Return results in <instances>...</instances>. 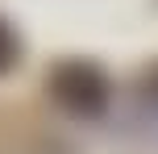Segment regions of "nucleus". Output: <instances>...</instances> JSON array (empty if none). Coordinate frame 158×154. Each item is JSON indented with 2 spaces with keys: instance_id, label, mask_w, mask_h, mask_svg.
I'll return each mask as SVG.
<instances>
[{
  "instance_id": "1",
  "label": "nucleus",
  "mask_w": 158,
  "mask_h": 154,
  "mask_svg": "<svg viewBox=\"0 0 158 154\" xmlns=\"http://www.w3.org/2000/svg\"><path fill=\"white\" fill-rule=\"evenodd\" d=\"M46 92L67 117H79V121H96L112 100L108 75L96 63H87V58H63V63H54L50 75H46Z\"/></svg>"
},
{
  "instance_id": "2",
  "label": "nucleus",
  "mask_w": 158,
  "mask_h": 154,
  "mask_svg": "<svg viewBox=\"0 0 158 154\" xmlns=\"http://www.w3.org/2000/svg\"><path fill=\"white\" fill-rule=\"evenodd\" d=\"M17 58H21V38H17V29L4 21V17H0V75L13 71Z\"/></svg>"
}]
</instances>
